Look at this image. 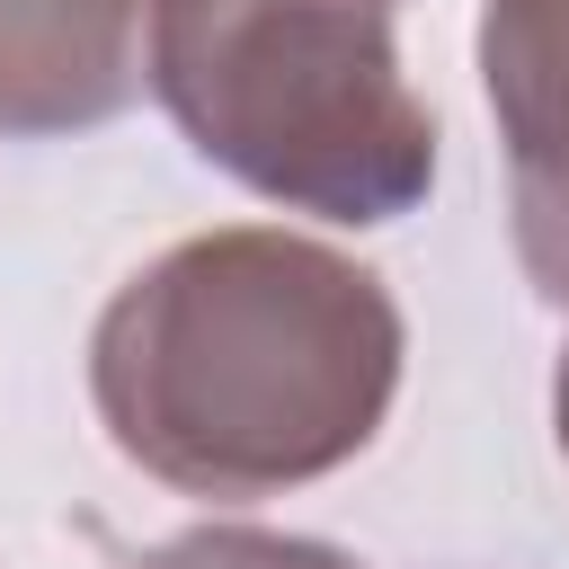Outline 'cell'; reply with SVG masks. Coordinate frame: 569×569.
<instances>
[{
	"instance_id": "277c9868",
	"label": "cell",
	"mask_w": 569,
	"mask_h": 569,
	"mask_svg": "<svg viewBox=\"0 0 569 569\" xmlns=\"http://www.w3.org/2000/svg\"><path fill=\"white\" fill-rule=\"evenodd\" d=\"M160 0H0V133H89L151 89Z\"/></svg>"
},
{
	"instance_id": "5b68a950",
	"label": "cell",
	"mask_w": 569,
	"mask_h": 569,
	"mask_svg": "<svg viewBox=\"0 0 569 569\" xmlns=\"http://www.w3.org/2000/svg\"><path fill=\"white\" fill-rule=\"evenodd\" d=\"M133 569H356L338 542L311 533H267V525H196L160 551H142Z\"/></svg>"
},
{
	"instance_id": "8992f818",
	"label": "cell",
	"mask_w": 569,
	"mask_h": 569,
	"mask_svg": "<svg viewBox=\"0 0 569 569\" xmlns=\"http://www.w3.org/2000/svg\"><path fill=\"white\" fill-rule=\"evenodd\" d=\"M551 427H560V453H569V347H560V373H551Z\"/></svg>"
},
{
	"instance_id": "6da1fadb",
	"label": "cell",
	"mask_w": 569,
	"mask_h": 569,
	"mask_svg": "<svg viewBox=\"0 0 569 569\" xmlns=\"http://www.w3.org/2000/svg\"><path fill=\"white\" fill-rule=\"evenodd\" d=\"M400 302L329 240L231 222L160 249L89 329L107 445L178 498H276L347 471L400 400Z\"/></svg>"
},
{
	"instance_id": "7a4b0ae2",
	"label": "cell",
	"mask_w": 569,
	"mask_h": 569,
	"mask_svg": "<svg viewBox=\"0 0 569 569\" xmlns=\"http://www.w3.org/2000/svg\"><path fill=\"white\" fill-rule=\"evenodd\" d=\"M400 0H160L151 98L196 160L320 222H400L436 187V116L391 44Z\"/></svg>"
},
{
	"instance_id": "3957f363",
	"label": "cell",
	"mask_w": 569,
	"mask_h": 569,
	"mask_svg": "<svg viewBox=\"0 0 569 569\" xmlns=\"http://www.w3.org/2000/svg\"><path fill=\"white\" fill-rule=\"evenodd\" d=\"M480 89L507 142L516 258L569 311V0H480Z\"/></svg>"
}]
</instances>
